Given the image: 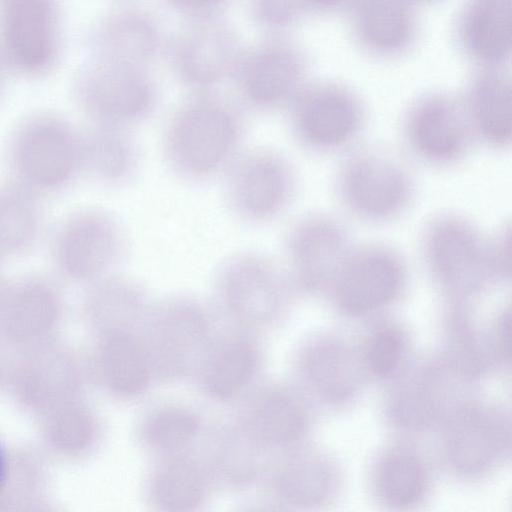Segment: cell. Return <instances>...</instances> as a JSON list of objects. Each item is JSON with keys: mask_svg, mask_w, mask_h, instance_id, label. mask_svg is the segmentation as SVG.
Listing matches in <instances>:
<instances>
[{"mask_svg": "<svg viewBox=\"0 0 512 512\" xmlns=\"http://www.w3.org/2000/svg\"><path fill=\"white\" fill-rule=\"evenodd\" d=\"M244 109L217 91L191 93L169 115L161 149L169 170L182 181L222 177L243 150Z\"/></svg>", "mask_w": 512, "mask_h": 512, "instance_id": "6da1fadb", "label": "cell"}, {"mask_svg": "<svg viewBox=\"0 0 512 512\" xmlns=\"http://www.w3.org/2000/svg\"><path fill=\"white\" fill-rule=\"evenodd\" d=\"M73 94L91 124L133 130L155 114L161 100L151 68L92 57L77 73Z\"/></svg>", "mask_w": 512, "mask_h": 512, "instance_id": "7a4b0ae2", "label": "cell"}, {"mask_svg": "<svg viewBox=\"0 0 512 512\" xmlns=\"http://www.w3.org/2000/svg\"><path fill=\"white\" fill-rule=\"evenodd\" d=\"M15 180L38 193H50L69 185L83 171L82 134L50 112L26 118L9 146Z\"/></svg>", "mask_w": 512, "mask_h": 512, "instance_id": "3957f363", "label": "cell"}, {"mask_svg": "<svg viewBox=\"0 0 512 512\" xmlns=\"http://www.w3.org/2000/svg\"><path fill=\"white\" fill-rule=\"evenodd\" d=\"M336 195L344 209L367 223L399 218L412 204L415 182L407 167L393 155L376 148L350 153L335 178Z\"/></svg>", "mask_w": 512, "mask_h": 512, "instance_id": "277c9868", "label": "cell"}, {"mask_svg": "<svg viewBox=\"0 0 512 512\" xmlns=\"http://www.w3.org/2000/svg\"><path fill=\"white\" fill-rule=\"evenodd\" d=\"M221 178L228 211L250 226L279 218L294 201L298 189L293 163L269 147L243 149Z\"/></svg>", "mask_w": 512, "mask_h": 512, "instance_id": "5b68a950", "label": "cell"}, {"mask_svg": "<svg viewBox=\"0 0 512 512\" xmlns=\"http://www.w3.org/2000/svg\"><path fill=\"white\" fill-rule=\"evenodd\" d=\"M308 59L284 34H266L244 47L231 79L244 110L268 114L286 109L306 85Z\"/></svg>", "mask_w": 512, "mask_h": 512, "instance_id": "8992f818", "label": "cell"}, {"mask_svg": "<svg viewBox=\"0 0 512 512\" xmlns=\"http://www.w3.org/2000/svg\"><path fill=\"white\" fill-rule=\"evenodd\" d=\"M243 49L238 31L222 14L185 20L167 40L164 55L184 88L204 93L231 81Z\"/></svg>", "mask_w": 512, "mask_h": 512, "instance_id": "52a82bcc", "label": "cell"}, {"mask_svg": "<svg viewBox=\"0 0 512 512\" xmlns=\"http://www.w3.org/2000/svg\"><path fill=\"white\" fill-rule=\"evenodd\" d=\"M286 110L294 140L316 154L348 148L360 137L367 120L360 97L334 82L306 83Z\"/></svg>", "mask_w": 512, "mask_h": 512, "instance_id": "ba28073f", "label": "cell"}, {"mask_svg": "<svg viewBox=\"0 0 512 512\" xmlns=\"http://www.w3.org/2000/svg\"><path fill=\"white\" fill-rule=\"evenodd\" d=\"M87 375L77 349L56 336L16 352L5 388L19 408L37 416L80 397Z\"/></svg>", "mask_w": 512, "mask_h": 512, "instance_id": "9c48e42d", "label": "cell"}, {"mask_svg": "<svg viewBox=\"0 0 512 512\" xmlns=\"http://www.w3.org/2000/svg\"><path fill=\"white\" fill-rule=\"evenodd\" d=\"M62 51L58 0H0V60L28 79L51 73Z\"/></svg>", "mask_w": 512, "mask_h": 512, "instance_id": "30bf717a", "label": "cell"}, {"mask_svg": "<svg viewBox=\"0 0 512 512\" xmlns=\"http://www.w3.org/2000/svg\"><path fill=\"white\" fill-rule=\"evenodd\" d=\"M486 238L467 217L442 212L424 225L419 241L422 264L444 290L474 293L490 282L485 258Z\"/></svg>", "mask_w": 512, "mask_h": 512, "instance_id": "8fae6325", "label": "cell"}, {"mask_svg": "<svg viewBox=\"0 0 512 512\" xmlns=\"http://www.w3.org/2000/svg\"><path fill=\"white\" fill-rule=\"evenodd\" d=\"M129 249V236L112 212L89 207L71 214L60 225L53 243L59 272L66 279L91 283L112 274Z\"/></svg>", "mask_w": 512, "mask_h": 512, "instance_id": "7c38bea8", "label": "cell"}, {"mask_svg": "<svg viewBox=\"0 0 512 512\" xmlns=\"http://www.w3.org/2000/svg\"><path fill=\"white\" fill-rule=\"evenodd\" d=\"M401 130L409 152L437 168L458 164L476 141L463 101L440 92L417 98L405 112Z\"/></svg>", "mask_w": 512, "mask_h": 512, "instance_id": "4fadbf2b", "label": "cell"}, {"mask_svg": "<svg viewBox=\"0 0 512 512\" xmlns=\"http://www.w3.org/2000/svg\"><path fill=\"white\" fill-rule=\"evenodd\" d=\"M407 262L394 247L383 243L353 246L330 288L338 308L359 316L393 302L403 291Z\"/></svg>", "mask_w": 512, "mask_h": 512, "instance_id": "5bb4252c", "label": "cell"}, {"mask_svg": "<svg viewBox=\"0 0 512 512\" xmlns=\"http://www.w3.org/2000/svg\"><path fill=\"white\" fill-rule=\"evenodd\" d=\"M279 264L256 250H241L224 258L216 272V287L226 308L247 323L272 318L284 304L291 281Z\"/></svg>", "mask_w": 512, "mask_h": 512, "instance_id": "9a60e30c", "label": "cell"}, {"mask_svg": "<svg viewBox=\"0 0 512 512\" xmlns=\"http://www.w3.org/2000/svg\"><path fill=\"white\" fill-rule=\"evenodd\" d=\"M353 245L345 225L332 215L313 212L297 219L284 240L286 272L298 287H330Z\"/></svg>", "mask_w": 512, "mask_h": 512, "instance_id": "2e32d148", "label": "cell"}, {"mask_svg": "<svg viewBox=\"0 0 512 512\" xmlns=\"http://www.w3.org/2000/svg\"><path fill=\"white\" fill-rule=\"evenodd\" d=\"M65 317L60 289L41 276L3 283L0 336L16 352L58 336Z\"/></svg>", "mask_w": 512, "mask_h": 512, "instance_id": "e0dca14e", "label": "cell"}, {"mask_svg": "<svg viewBox=\"0 0 512 512\" xmlns=\"http://www.w3.org/2000/svg\"><path fill=\"white\" fill-rule=\"evenodd\" d=\"M163 26L149 9L125 4L101 16L87 33L88 56L151 68L165 54Z\"/></svg>", "mask_w": 512, "mask_h": 512, "instance_id": "ac0fdd59", "label": "cell"}, {"mask_svg": "<svg viewBox=\"0 0 512 512\" xmlns=\"http://www.w3.org/2000/svg\"><path fill=\"white\" fill-rule=\"evenodd\" d=\"M413 0H353L352 32L360 47L373 56L392 58L408 51L417 34Z\"/></svg>", "mask_w": 512, "mask_h": 512, "instance_id": "d6986e66", "label": "cell"}, {"mask_svg": "<svg viewBox=\"0 0 512 512\" xmlns=\"http://www.w3.org/2000/svg\"><path fill=\"white\" fill-rule=\"evenodd\" d=\"M460 48L483 68L500 69L510 58V0H469L456 26Z\"/></svg>", "mask_w": 512, "mask_h": 512, "instance_id": "ffe728a7", "label": "cell"}, {"mask_svg": "<svg viewBox=\"0 0 512 512\" xmlns=\"http://www.w3.org/2000/svg\"><path fill=\"white\" fill-rule=\"evenodd\" d=\"M83 171L109 189H123L138 177L142 151L133 129L93 125L82 134Z\"/></svg>", "mask_w": 512, "mask_h": 512, "instance_id": "44dd1931", "label": "cell"}, {"mask_svg": "<svg viewBox=\"0 0 512 512\" xmlns=\"http://www.w3.org/2000/svg\"><path fill=\"white\" fill-rule=\"evenodd\" d=\"M476 140L494 150L511 144V85L500 69L481 68L462 99Z\"/></svg>", "mask_w": 512, "mask_h": 512, "instance_id": "7402d4cb", "label": "cell"}, {"mask_svg": "<svg viewBox=\"0 0 512 512\" xmlns=\"http://www.w3.org/2000/svg\"><path fill=\"white\" fill-rule=\"evenodd\" d=\"M42 450L71 460L86 454L97 437V422L81 396L52 406L36 416Z\"/></svg>", "mask_w": 512, "mask_h": 512, "instance_id": "603a6c76", "label": "cell"}, {"mask_svg": "<svg viewBox=\"0 0 512 512\" xmlns=\"http://www.w3.org/2000/svg\"><path fill=\"white\" fill-rule=\"evenodd\" d=\"M46 453L17 447L0 458V511L39 509L46 503L50 477Z\"/></svg>", "mask_w": 512, "mask_h": 512, "instance_id": "cb8c5ba5", "label": "cell"}, {"mask_svg": "<svg viewBox=\"0 0 512 512\" xmlns=\"http://www.w3.org/2000/svg\"><path fill=\"white\" fill-rule=\"evenodd\" d=\"M100 336L93 356L99 379L118 395L142 392L149 381V364L142 347L124 332L111 330Z\"/></svg>", "mask_w": 512, "mask_h": 512, "instance_id": "d4e9b609", "label": "cell"}, {"mask_svg": "<svg viewBox=\"0 0 512 512\" xmlns=\"http://www.w3.org/2000/svg\"><path fill=\"white\" fill-rule=\"evenodd\" d=\"M36 195L15 179L0 184V261L35 244L40 228Z\"/></svg>", "mask_w": 512, "mask_h": 512, "instance_id": "484cf974", "label": "cell"}, {"mask_svg": "<svg viewBox=\"0 0 512 512\" xmlns=\"http://www.w3.org/2000/svg\"><path fill=\"white\" fill-rule=\"evenodd\" d=\"M306 372L314 387L326 398L344 400L356 391L362 380L357 356L347 347L323 343L307 355Z\"/></svg>", "mask_w": 512, "mask_h": 512, "instance_id": "4316f807", "label": "cell"}, {"mask_svg": "<svg viewBox=\"0 0 512 512\" xmlns=\"http://www.w3.org/2000/svg\"><path fill=\"white\" fill-rule=\"evenodd\" d=\"M500 442L499 430L486 416L472 413L454 425L448 443L452 464L463 473H477L491 463Z\"/></svg>", "mask_w": 512, "mask_h": 512, "instance_id": "83f0119b", "label": "cell"}, {"mask_svg": "<svg viewBox=\"0 0 512 512\" xmlns=\"http://www.w3.org/2000/svg\"><path fill=\"white\" fill-rule=\"evenodd\" d=\"M332 481V472L325 461L316 456H303L285 467L279 479V489L287 502L313 506L327 498Z\"/></svg>", "mask_w": 512, "mask_h": 512, "instance_id": "f1b7e54d", "label": "cell"}, {"mask_svg": "<svg viewBox=\"0 0 512 512\" xmlns=\"http://www.w3.org/2000/svg\"><path fill=\"white\" fill-rule=\"evenodd\" d=\"M425 483L422 463L406 452L390 455L380 466V493L391 506L406 507L417 502L423 494Z\"/></svg>", "mask_w": 512, "mask_h": 512, "instance_id": "f546056e", "label": "cell"}, {"mask_svg": "<svg viewBox=\"0 0 512 512\" xmlns=\"http://www.w3.org/2000/svg\"><path fill=\"white\" fill-rule=\"evenodd\" d=\"M157 503L168 511H188L202 498L203 486L199 473L188 462L175 461L165 466L154 482Z\"/></svg>", "mask_w": 512, "mask_h": 512, "instance_id": "4dcf8cb0", "label": "cell"}, {"mask_svg": "<svg viewBox=\"0 0 512 512\" xmlns=\"http://www.w3.org/2000/svg\"><path fill=\"white\" fill-rule=\"evenodd\" d=\"M259 437L274 445L296 440L304 429V416L297 404L284 395H271L258 407L254 417Z\"/></svg>", "mask_w": 512, "mask_h": 512, "instance_id": "1f68e13d", "label": "cell"}, {"mask_svg": "<svg viewBox=\"0 0 512 512\" xmlns=\"http://www.w3.org/2000/svg\"><path fill=\"white\" fill-rule=\"evenodd\" d=\"M256 354L250 345L239 342L224 349L213 363L207 388L212 396L227 399L236 394L251 378Z\"/></svg>", "mask_w": 512, "mask_h": 512, "instance_id": "d6a6232c", "label": "cell"}, {"mask_svg": "<svg viewBox=\"0 0 512 512\" xmlns=\"http://www.w3.org/2000/svg\"><path fill=\"white\" fill-rule=\"evenodd\" d=\"M197 429L198 422L193 414L181 409H167L149 422L147 437L160 449L174 450L188 443Z\"/></svg>", "mask_w": 512, "mask_h": 512, "instance_id": "836d02e7", "label": "cell"}, {"mask_svg": "<svg viewBox=\"0 0 512 512\" xmlns=\"http://www.w3.org/2000/svg\"><path fill=\"white\" fill-rule=\"evenodd\" d=\"M253 23L266 34H283L306 13L299 0H247Z\"/></svg>", "mask_w": 512, "mask_h": 512, "instance_id": "e575fe53", "label": "cell"}, {"mask_svg": "<svg viewBox=\"0 0 512 512\" xmlns=\"http://www.w3.org/2000/svg\"><path fill=\"white\" fill-rule=\"evenodd\" d=\"M402 352L401 335L393 329H383L371 340L368 350L369 366L374 374L387 377L397 368Z\"/></svg>", "mask_w": 512, "mask_h": 512, "instance_id": "d590c367", "label": "cell"}, {"mask_svg": "<svg viewBox=\"0 0 512 512\" xmlns=\"http://www.w3.org/2000/svg\"><path fill=\"white\" fill-rule=\"evenodd\" d=\"M486 268L490 282H505L511 278V225H500L485 244Z\"/></svg>", "mask_w": 512, "mask_h": 512, "instance_id": "8d00e7d4", "label": "cell"}, {"mask_svg": "<svg viewBox=\"0 0 512 512\" xmlns=\"http://www.w3.org/2000/svg\"><path fill=\"white\" fill-rule=\"evenodd\" d=\"M185 20L224 14L232 0H162Z\"/></svg>", "mask_w": 512, "mask_h": 512, "instance_id": "74e56055", "label": "cell"}, {"mask_svg": "<svg viewBox=\"0 0 512 512\" xmlns=\"http://www.w3.org/2000/svg\"><path fill=\"white\" fill-rule=\"evenodd\" d=\"M511 316L510 310L507 309L500 315L497 328L495 331V345L498 354L504 359L509 361L511 350Z\"/></svg>", "mask_w": 512, "mask_h": 512, "instance_id": "f35d334b", "label": "cell"}, {"mask_svg": "<svg viewBox=\"0 0 512 512\" xmlns=\"http://www.w3.org/2000/svg\"><path fill=\"white\" fill-rule=\"evenodd\" d=\"M306 15L334 11L349 6L353 0H299Z\"/></svg>", "mask_w": 512, "mask_h": 512, "instance_id": "ab89813d", "label": "cell"}, {"mask_svg": "<svg viewBox=\"0 0 512 512\" xmlns=\"http://www.w3.org/2000/svg\"><path fill=\"white\" fill-rule=\"evenodd\" d=\"M16 351L0 336V389L5 388Z\"/></svg>", "mask_w": 512, "mask_h": 512, "instance_id": "60d3db41", "label": "cell"}, {"mask_svg": "<svg viewBox=\"0 0 512 512\" xmlns=\"http://www.w3.org/2000/svg\"><path fill=\"white\" fill-rule=\"evenodd\" d=\"M3 64L0 60V92H1V89H2V84H3Z\"/></svg>", "mask_w": 512, "mask_h": 512, "instance_id": "b9f144b4", "label": "cell"}, {"mask_svg": "<svg viewBox=\"0 0 512 512\" xmlns=\"http://www.w3.org/2000/svg\"><path fill=\"white\" fill-rule=\"evenodd\" d=\"M3 283H4V281L0 279V292H1V289H2V286H3Z\"/></svg>", "mask_w": 512, "mask_h": 512, "instance_id": "7bdbcfd3", "label": "cell"}, {"mask_svg": "<svg viewBox=\"0 0 512 512\" xmlns=\"http://www.w3.org/2000/svg\"><path fill=\"white\" fill-rule=\"evenodd\" d=\"M0 458H1V455H0Z\"/></svg>", "mask_w": 512, "mask_h": 512, "instance_id": "ee69618b", "label": "cell"}]
</instances>
